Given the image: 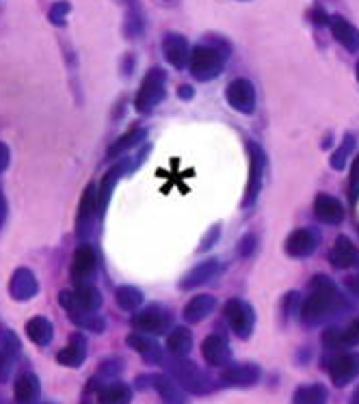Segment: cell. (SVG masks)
I'll return each instance as SVG.
<instances>
[{
	"mask_svg": "<svg viewBox=\"0 0 359 404\" xmlns=\"http://www.w3.org/2000/svg\"><path fill=\"white\" fill-rule=\"evenodd\" d=\"M329 374H331V380L338 387L351 383V380L359 374V357L357 354L335 357L331 361V366H329Z\"/></svg>",
	"mask_w": 359,
	"mask_h": 404,
	"instance_id": "1",
	"label": "cell"
},
{
	"mask_svg": "<svg viewBox=\"0 0 359 404\" xmlns=\"http://www.w3.org/2000/svg\"><path fill=\"white\" fill-rule=\"evenodd\" d=\"M329 27H331L333 37L338 39L346 50H351V52L359 50V31L351 24V22H346L340 15H333V17H329Z\"/></svg>",
	"mask_w": 359,
	"mask_h": 404,
	"instance_id": "2",
	"label": "cell"
},
{
	"mask_svg": "<svg viewBox=\"0 0 359 404\" xmlns=\"http://www.w3.org/2000/svg\"><path fill=\"white\" fill-rule=\"evenodd\" d=\"M333 299H335V292H333L331 283H327L325 287H318L309 297V301L305 305V316L307 318H321V316H325V313L333 307Z\"/></svg>",
	"mask_w": 359,
	"mask_h": 404,
	"instance_id": "3",
	"label": "cell"
},
{
	"mask_svg": "<svg viewBox=\"0 0 359 404\" xmlns=\"http://www.w3.org/2000/svg\"><path fill=\"white\" fill-rule=\"evenodd\" d=\"M314 210H316L318 218L325 220V223H340L344 218V210L338 204V199H333L329 195H318Z\"/></svg>",
	"mask_w": 359,
	"mask_h": 404,
	"instance_id": "4",
	"label": "cell"
},
{
	"mask_svg": "<svg viewBox=\"0 0 359 404\" xmlns=\"http://www.w3.org/2000/svg\"><path fill=\"white\" fill-rule=\"evenodd\" d=\"M325 344L331 346H342V344H359V320H355L344 331H329L325 335Z\"/></svg>",
	"mask_w": 359,
	"mask_h": 404,
	"instance_id": "5",
	"label": "cell"
},
{
	"mask_svg": "<svg viewBox=\"0 0 359 404\" xmlns=\"http://www.w3.org/2000/svg\"><path fill=\"white\" fill-rule=\"evenodd\" d=\"M355 246L346 240V238H340L338 242L333 244V249H331V262L335 264V266H342V268H346V266H351L353 262H355Z\"/></svg>",
	"mask_w": 359,
	"mask_h": 404,
	"instance_id": "6",
	"label": "cell"
},
{
	"mask_svg": "<svg viewBox=\"0 0 359 404\" xmlns=\"http://www.w3.org/2000/svg\"><path fill=\"white\" fill-rule=\"evenodd\" d=\"M357 195H359V158L355 160L353 171H351V199L355 201Z\"/></svg>",
	"mask_w": 359,
	"mask_h": 404,
	"instance_id": "7",
	"label": "cell"
},
{
	"mask_svg": "<svg viewBox=\"0 0 359 404\" xmlns=\"http://www.w3.org/2000/svg\"><path fill=\"white\" fill-rule=\"evenodd\" d=\"M351 404H359V389H357V394H355V398H353V402Z\"/></svg>",
	"mask_w": 359,
	"mask_h": 404,
	"instance_id": "8",
	"label": "cell"
},
{
	"mask_svg": "<svg viewBox=\"0 0 359 404\" xmlns=\"http://www.w3.org/2000/svg\"><path fill=\"white\" fill-rule=\"evenodd\" d=\"M357 78H359V65H357Z\"/></svg>",
	"mask_w": 359,
	"mask_h": 404,
	"instance_id": "9",
	"label": "cell"
}]
</instances>
